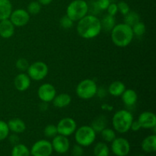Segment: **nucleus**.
Instances as JSON below:
<instances>
[{
  "label": "nucleus",
  "instance_id": "nucleus-28",
  "mask_svg": "<svg viewBox=\"0 0 156 156\" xmlns=\"http://www.w3.org/2000/svg\"><path fill=\"white\" fill-rule=\"evenodd\" d=\"M100 133L104 141L107 143H111L116 138L115 130L111 128H105Z\"/></svg>",
  "mask_w": 156,
  "mask_h": 156
},
{
  "label": "nucleus",
  "instance_id": "nucleus-3",
  "mask_svg": "<svg viewBox=\"0 0 156 156\" xmlns=\"http://www.w3.org/2000/svg\"><path fill=\"white\" fill-rule=\"evenodd\" d=\"M133 121V116L127 110H120L114 114L112 124L115 132L126 133L130 130V126Z\"/></svg>",
  "mask_w": 156,
  "mask_h": 156
},
{
  "label": "nucleus",
  "instance_id": "nucleus-12",
  "mask_svg": "<svg viewBox=\"0 0 156 156\" xmlns=\"http://www.w3.org/2000/svg\"><path fill=\"white\" fill-rule=\"evenodd\" d=\"M56 95L55 87L50 83H44L39 87L37 90V96L42 102H51Z\"/></svg>",
  "mask_w": 156,
  "mask_h": 156
},
{
  "label": "nucleus",
  "instance_id": "nucleus-43",
  "mask_svg": "<svg viewBox=\"0 0 156 156\" xmlns=\"http://www.w3.org/2000/svg\"><path fill=\"white\" fill-rule=\"evenodd\" d=\"M101 108V109L103 111H108V112H111V111H112L114 110V107L112 105H109V104H103Z\"/></svg>",
  "mask_w": 156,
  "mask_h": 156
},
{
  "label": "nucleus",
  "instance_id": "nucleus-11",
  "mask_svg": "<svg viewBox=\"0 0 156 156\" xmlns=\"http://www.w3.org/2000/svg\"><path fill=\"white\" fill-rule=\"evenodd\" d=\"M9 20L15 27H23L28 24L30 21V15L25 9H18L12 11Z\"/></svg>",
  "mask_w": 156,
  "mask_h": 156
},
{
  "label": "nucleus",
  "instance_id": "nucleus-9",
  "mask_svg": "<svg viewBox=\"0 0 156 156\" xmlns=\"http://www.w3.org/2000/svg\"><path fill=\"white\" fill-rule=\"evenodd\" d=\"M53 146L51 143L47 140L37 141L32 146L30 152L32 156H50L53 153Z\"/></svg>",
  "mask_w": 156,
  "mask_h": 156
},
{
  "label": "nucleus",
  "instance_id": "nucleus-46",
  "mask_svg": "<svg viewBox=\"0 0 156 156\" xmlns=\"http://www.w3.org/2000/svg\"><path fill=\"white\" fill-rule=\"evenodd\" d=\"M110 2H114L116 1V0H109Z\"/></svg>",
  "mask_w": 156,
  "mask_h": 156
},
{
  "label": "nucleus",
  "instance_id": "nucleus-37",
  "mask_svg": "<svg viewBox=\"0 0 156 156\" xmlns=\"http://www.w3.org/2000/svg\"><path fill=\"white\" fill-rule=\"evenodd\" d=\"M108 14L112 16H115L117 13L118 12V8H117V5L115 2H111L108 5Z\"/></svg>",
  "mask_w": 156,
  "mask_h": 156
},
{
  "label": "nucleus",
  "instance_id": "nucleus-21",
  "mask_svg": "<svg viewBox=\"0 0 156 156\" xmlns=\"http://www.w3.org/2000/svg\"><path fill=\"white\" fill-rule=\"evenodd\" d=\"M141 147L144 152L151 153L156 151V136L155 134L148 136L143 140L141 143Z\"/></svg>",
  "mask_w": 156,
  "mask_h": 156
},
{
  "label": "nucleus",
  "instance_id": "nucleus-32",
  "mask_svg": "<svg viewBox=\"0 0 156 156\" xmlns=\"http://www.w3.org/2000/svg\"><path fill=\"white\" fill-rule=\"evenodd\" d=\"M9 126L6 122L3 120H0V141L5 140L9 136Z\"/></svg>",
  "mask_w": 156,
  "mask_h": 156
},
{
  "label": "nucleus",
  "instance_id": "nucleus-38",
  "mask_svg": "<svg viewBox=\"0 0 156 156\" xmlns=\"http://www.w3.org/2000/svg\"><path fill=\"white\" fill-rule=\"evenodd\" d=\"M96 3L101 11H105L107 10L111 2L109 0H96Z\"/></svg>",
  "mask_w": 156,
  "mask_h": 156
},
{
  "label": "nucleus",
  "instance_id": "nucleus-19",
  "mask_svg": "<svg viewBox=\"0 0 156 156\" xmlns=\"http://www.w3.org/2000/svg\"><path fill=\"white\" fill-rule=\"evenodd\" d=\"M53 105L56 108H64L68 107L72 102V98L67 93H61L56 94L53 98Z\"/></svg>",
  "mask_w": 156,
  "mask_h": 156
},
{
  "label": "nucleus",
  "instance_id": "nucleus-8",
  "mask_svg": "<svg viewBox=\"0 0 156 156\" xmlns=\"http://www.w3.org/2000/svg\"><path fill=\"white\" fill-rule=\"evenodd\" d=\"M57 133L64 136H69L76 132L77 129V123L74 119L71 117H64L61 119L56 125Z\"/></svg>",
  "mask_w": 156,
  "mask_h": 156
},
{
  "label": "nucleus",
  "instance_id": "nucleus-17",
  "mask_svg": "<svg viewBox=\"0 0 156 156\" xmlns=\"http://www.w3.org/2000/svg\"><path fill=\"white\" fill-rule=\"evenodd\" d=\"M8 126L13 133H22L26 129V124L24 120L20 118H12L7 122Z\"/></svg>",
  "mask_w": 156,
  "mask_h": 156
},
{
  "label": "nucleus",
  "instance_id": "nucleus-20",
  "mask_svg": "<svg viewBox=\"0 0 156 156\" xmlns=\"http://www.w3.org/2000/svg\"><path fill=\"white\" fill-rule=\"evenodd\" d=\"M126 90V85L120 81H114L110 84L108 92L114 97H120Z\"/></svg>",
  "mask_w": 156,
  "mask_h": 156
},
{
  "label": "nucleus",
  "instance_id": "nucleus-41",
  "mask_svg": "<svg viewBox=\"0 0 156 156\" xmlns=\"http://www.w3.org/2000/svg\"><path fill=\"white\" fill-rule=\"evenodd\" d=\"M140 129H142V128L140 123L138 122V120H133L130 126L131 130L133 131V132H137V131L140 130Z\"/></svg>",
  "mask_w": 156,
  "mask_h": 156
},
{
  "label": "nucleus",
  "instance_id": "nucleus-39",
  "mask_svg": "<svg viewBox=\"0 0 156 156\" xmlns=\"http://www.w3.org/2000/svg\"><path fill=\"white\" fill-rule=\"evenodd\" d=\"M72 152H73V156H82L84 153L83 147L79 144L75 145V146H73Z\"/></svg>",
  "mask_w": 156,
  "mask_h": 156
},
{
  "label": "nucleus",
  "instance_id": "nucleus-45",
  "mask_svg": "<svg viewBox=\"0 0 156 156\" xmlns=\"http://www.w3.org/2000/svg\"><path fill=\"white\" fill-rule=\"evenodd\" d=\"M48 103H46V102H42V103L40 105V110L42 111H45L48 109Z\"/></svg>",
  "mask_w": 156,
  "mask_h": 156
},
{
  "label": "nucleus",
  "instance_id": "nucleus-15",
  "mask_svg": "<svg viewBox=\"0 0 156 156\" xmlns=\"http://www.w3.org/2000/svg\"><path fill=\"white\" fill-rule=\"evenodd\" d=\"M31 79L26 73H19L15 76L14 79V85L15 88L18 91H25L30 88Z\"/></svg>",
  "mask_w": 156,
  "mask_h": 156
},
{
  "label": "nucleus",
  "instance_id": "nucleus-4",
  "mask_svg": "<svg viewBox=\"0 0 156 156\" xmlns=\"http://www.w3.org/2000/svg\"><path fill=\"white\" fill-rule=\"evenodd\" d=\"M88 2L85 0H73L66 9V15L73 21H79L88 15Z\"/></svg>",
  "mask_w": 156,
  "mask_h": 156
},
{
  "label": "nucleus",
  "instance_id": "nucleus-30",
  "mask_svg": "<svg viewBox=\"0 0 156 156\" xmlns=\"http://www.w3.org/2000/svg\"><path fill=\"white\" fill-rule=\"evenodd\" d=\"M132 30H133V32L134 35L141 37L146 33V27L144 23L142 22V21H139V22H137L136 24H135L133 26Z\"/></svg>",
  "mask_w": 156,
  "mask_h": 156
},
{
  "label": "nucleus",
  "instance_id": "nucleus-33",
  "mask_svg": "<svg viewBox=\"0 0 156 156\" xmlns=\"http://www.w3.org/2000/svg\"><path fill=\"white\" fill-rule=\"evenodd\" d=\"M59 24H60V26L63 29H69L73 26L74 21H73V20L70 19V18L66 15L60 18V20H59Z\"/></svg>",
  "mask_w": 156,
  "mask_h": 156
},
{
  "label": "nucleus",
  "instance_id": "nucleus-34",
  "mask_svg": "<svg viewBox=\"0 0 156 156\" xmlns=\"http://www.w3.org/2000/svg\"><path fill=\"white\" fill-rule=\"evenodd\" d=\"M29 62L24 58H20L18 60L16 61V63H15V66H16V68L18 69L19 71L24 72L27 71V68L29 66Z\"/></svg>",
  "mask_w": 156,
  "mask_h": 156
},
{
  "label": "nucleus",
  "instance_id": "nucleus-10",
  "mask_svg": "<svg viewBox=\"0 0 156 156\" xmlns=\"http://www.w3.org/2000/svg\"><path fill=\"white\" fill-rule=\"evenodd\" d=\"M111 151L116 156H126L130 151V145L126 139L116 137L111 142Z\"/></svg>",
  "mask_w": 156,
  "mask_h": 156
},
{
  "label": "nucleus",
  "instance_id": "nucleus-25",
  "mask_svg": "<svg viewBox=\"0 0 156 156\" xmlns=\"http://www.w3.org/2000/svg\"><path fill=\"white\" fill-rule=\"evenodd\" d=\"M12 156H30V152L25 145L18 143L12 148Z\"/></svg>",
  "mask_w": 156,
  "mask_h": 156
},
{
  "label": "nucleus",
  "instance_id": "nucleus-44",
  "mask_svg": "<svg viewBox=\"0 0 156 156\" xmlns=\"http://www.w3.org/2000/svg\"><path fill=\"white\" fill-rule=\"evenodd\" d=\"M37 2L41 5H48L53 2V0H37Z\"/></svg>",
  "mask_w": 156,
  "mask_h": 156
},
{
  "label": "nucleus",
  "instance_id": "nucleus-23",
  "mask_svg": "<svg viewBox=\"0 0 156 156\" xmlns=\"http://www.w3.org/2000/svg\"><path fill=\"white\" fill-rule=\"evenodd\" d=\"M108 125V118L105 115H99L95 117L91 123V128L95 131V133H101Z\"/></svg>",
  "mask_w": 156,
  "mask_h": 156
},
{
  "label": "nucleus",
  "instance_id": "nucleus-18",
  "mask_svg": "<svg viewBox=\"0 0 156 156\" xmlns=\"http://www.w3.org/2000/svg\"><path fill=\"white\" fill-rule=\"evenodd\" d=\"M121 98L123 104L126 107H133L136 104L138 100V94L133 89H126L121 94Z\"/></svg>",
  "mask_w": 156,
  "mask_h": 156
},
{
  "label": "nucleus",
  "instance_id": "nucleus-47",
  "mask_svg": "<svg viewBox=\"0 0 156 156\" xmlns=\"http://www.w3.org/2000/svg\"><path fill=\"white\" fill-rule=\"evenodd\" d=\"M138 156H146V155H138Z\"/></svg>",
  "mask_w": 156,
  "mask_h": 156
},
{
  "label": "nucleus",
  "instance_id": "nucleus-14",
  "mask_svg": "<svg viewBox=\"0 0 156 156\" xmlns=\"http://www.w3.org/2000/svg\"><path fill=\"white\" fill-rule=\"evenodd\" d=\"M138 122L143 129H155L156 126L155 114L151 111H144L139 116Z\"/></svg>",
  "mask_w": 156,
  "mask_h": 156
},
{
  "label": "nucleus",
  "instance_id": "nucleus-31",
  "mask_svg": "<svg viewBox=\"0 0 156 156\" xmlns=\"http://www.w3.org/2000/svg\"><path fill=\"white\" fill-rule=\"evenodd\" d=\"M44 136L47 138H53L58 134L56 126L53 124H49L44 128Z\"/></svg>",
  "mask_w": 156,
  "mask_h": 156
},
{
  "label": "nucleus",
  "instance_id": "nucleus-42",
  "mask_svg": "<svg viewBox=\"0 0 156 156\" xmlns=\"http://www.w3.org/2000/svg\"><path fill=\"white\" fill-rule=\"evenodd\" d=\"M9 142H10L12 145H14V146L16 144H18V143H19V137L17 136L16 133L12 134V135L9 137Z\"/></svg>",
  "mask_w": 156,
  "mask_h": 156
},
{
  "label": "nucleus",
  "instance_id": "nucleus-5",
  "mask_svg": "<svg viewBox=\"0 0 156 156\" xmlns=\"http://www.w3.org/2000/svg\"><path fill=\"white\" fill-rule=\"evenodd\" d=\"M75 133V140L77 144L82 147H87L94 143L96 139V133L91 126H82L76 129Z\"/></svg>",
  "mask_w": 156,
  "mask_h": 156
},
{
  "label": "nucleus",
  "instance_id": "nucleus-22",
  "mask_svg": "<svg viewBox=\"0 0 156 156\" xmlns=\"http://www.w3.org/2000/svg\"><path fill=\"white\" fill-rule=\"evenodd\" d=\"M12 11L10 0H0V21L9 19Z\"/></svg>",
  "mask_w": 156,
  "mask_h": 156
},
{
  "label": "nucleus",
  "instance_id": "nucleus-29",
  "mask_svg": "<svg viewBox=\"0 0 156 156\" xmlns=\"http://www.w3.org/2000/svg\"><path fill=\"white\" fill-rule=\"evenodd\" d=\"M41 10V5L37 1L30 2L27 8V11L29 15H35L40 13Z\"/></svg>",
  "mask_w": 156,
  "mask_h": 156
},
{
  "label": "nucleus",
  "instance_id": "nucleus-16",
  "mask_svg": "<svg viewBox=\"0 0 156 156\" xmlns=\"http://www.w3.org/2000/svg\"><path fill=\"white\" fill-rule=\"evenodd\" d=\"M15 27L9 18L0 21V37L4 39L12 37L15 34Z\"/></svg>",
  "mask_w": 156,
  "mask_h": 156
},
{
  "label": "nucleus",
  "instance_id": "nucleus-1",
  "mask_svg": "<svg viewBox=\"0 0 156 156\" xmlns=\"http://www.w3.org/2000/svg\"><path fill=\"white\" fill-rule=\"evenodd\" d=\"M77 22V33L84 39H93L102 30L101 20L96 15L89 14Z\"/></svg>",
  "mask_w": 156,
  "mask_h": 156
},
{
  "label": "nucleus",
  "instance_id": "nucleus-2",
  "mask_svg": "<svg viewBox=\"0 0 156 156\" xmlns=\"http://www.w3.org/2000/svg\"><path fill=\"white\" fill-rule=\"evenodd\" d=\"M132 27L124 23L116 24L111 31L113 44L118 47H126L130 44L133 39Z\"/></svg>",
  "mask_w": 156,
  "mask_h": 156
},
{
  "label": "nucleus",
  "instance_id": "nucleus-6",
  "mask_svg": "<svg viewBox=\"0 0 156 156\" xmlns=\"http://www.w3.org/2000/svg\"><path fill=\"white\" fill-rule=\"evenodd\" d=\"M97 90V84L93 79H85L78 84L76 92L79 98L88 100L96 95Z\"/></svg>",
  "mask_w": 156,
  "mask_h": 156
},
{
  "label": "nucleus",
  "instance_id": "nucleus-40",
  "mask_svg": "<svg viewBox=\"0 0 156 156\" xmlns=\"http://www.w3.org/2000/svg\"><path fill=\"white\" fill-rule=\"evenodd\" d=\"M107 93H108V89H106L105 87H101L99 88H98L96 95L98 96V98H104L106 96Z\"/></svg>",
  "mask_w": 156,
  "mask_h": 156
},
{
  "label": "nucleus",
  "instance_id": "nucleus-27",
  "mask_svg": "<svg viewBox=\"0 0 156 156\" xmlns=\"http://www.w3.org/2000/svg\"><path fill=\"white\" fill-rule=\"evenodd\" d=\"M94 156H109V147L105 143L99 142L94 148Z\"/></svg>",
  "mask_w": 156,
  "mask_h": 156
},
{
  "label": "nucleus",
  "instance_id": "nucleus-7",
  "mask_svg": "<svg viewBox=\"0 0 156 156\" xmlns=\"http://www.w3.org/2000/svg\"><path fill=\"white\" fill-rule=\"evenodd\" d=\"M27 72V74L31 80L41 81L48 75L49 68L45 62L37 61L29 65Z\"/></svg>",
  "mask_w": 156,
  "mask_h": 156
},
{
  "label": "nucleus",
  "instance_id": "nucleus-26",
  "mask_svg": "<svg viewBox=\"0 0 156 156\" xmlns=\"http://www.w3.org/2000/svg\"><path fill=\"white\" fill-rule=\"evenodd\" d=\"M139 21H140V15L134 11H129L123 18V23L130 26L131 27Z\"/></svg>",
  "mask_w": 156,
  "mask_h": 156
},
{
  "label": "nucleus",
  "instance_id": "nucleus-36",
  "mask_svg": "<svg viewBox=\"0 0 156 156\" xmlns=\"http://www.w3.org/2000/svg\"><path fill=\"white\" fill-rule=\"evenodd\" d=\"M88 12H90V15H97L101 12L99 9L98 6L97 5L96 1H91L89 3H88Z\"/></svg>",
  "mask_w": 156,
  "mask_h": 156
},
{
  "label": "nucleus",
  "instance_id": "nucleus-35",
  "mask_svg": "<svg viewBox=\"0 0 156 156\" xmlns=\"http://www.w3.org/2000/svg\"><path fill=\"white\" fill-rule=\"evenodd\" d=\"M117 5V8H118V12H120L123 16L126 15V14L130 11L129 5H128L126 2L120 1L119 2Z\"/></svg>",
  "mask_w": 156,
  "mask_h": 156
},
{
  "label": "nucleus",
  "instance_id": "nucleus-24",
  "mask_svg": "<svg viewBox=\"0 0 156 156\" xmlns=\"http://www.w3.org/2000/svg\"><path fill=\"white\" fill-rule=\"evenodd\" d=\"M101 30H105V32H111L116 25L115 18L114 16L108 14L101 20Z\"/></svg>",
  "mask_w": 156,
  "mask_h": 156
},
{
  "label": "nucleus",
  "instance_id": "nucleus-13",
  "mask_svg": "<svg viewBox=\"0 0 156 156\" xmlns=\"http://www.w3.org/2000/svg\"><path fill=\"white\" fill-rule=\"evenodd\" d=\"M53 149L59 154H65L69 151L70 148L69 140L66 136L57 134L53 138L51 143Z\"/></svg>",
  "mask_w": 156,
  "mask_h": 156
}]
</instances>
